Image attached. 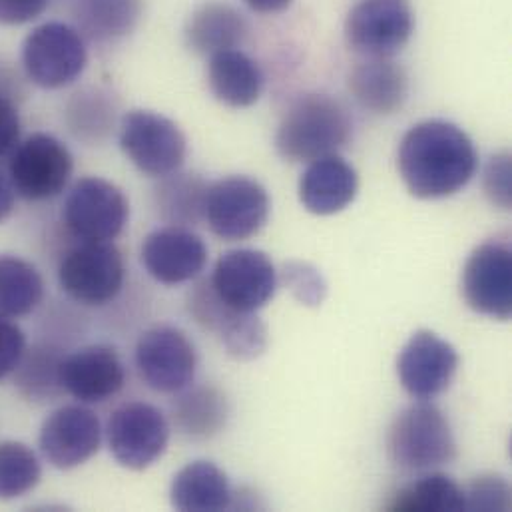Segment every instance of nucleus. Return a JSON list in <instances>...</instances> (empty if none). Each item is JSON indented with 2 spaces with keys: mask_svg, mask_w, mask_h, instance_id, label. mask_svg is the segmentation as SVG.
I'll list each match as a JSON object with an SVG mask.
<instances>
[{
  "mask_svg": "<svg viewBox=\"0 0 512 512\" xmlns=\"http://www.w3.org/2000/svg\"><path fill=\"white\" fill-rule=\"evenodd\" d=\"M283 279L289 291L305 305H321L327 293V283L323 275L309 263L289 261L283 269Z\"/></svg>",
  "mask_w": 512,
  "mask_h": 512,
  "instance_id": "nucleus-32",
  "label": "nucleus"
},
{
  "mask_svg": "<svg viewBox=\"0 0 512 512\" xmlns=\"http://www.w3.org/2000/svg\"><path fill=\"white\" fill-rule=\"evenodd\" d=\"M88 64L84 36L76 26L46 22L36 26L22 42V66L28 80L44 90L70 86Z\"/></svg>",
  "mask_w": 512,
  "mask_h": 512,
  "instance_id": "nucleus-4",
  "label": "nucleus"
},
{
  "mask_svg": "<svg viewBox=\"0 0 512 512\" xmlns=\"http://www.w3.org/2000/svg\"><path fill=\"white\" fill-rule=\"evenodd\" d=\"M257 14H279L291 6L293 0H244Z\"/></svg>",
  "mask_w": 512,
  "mask_h": 512,
  "instance_id": "nucleus-39",
  "label": "nucleus"
},
{
  "mask_svg": "<svg viewBox=\"0 0 512 512\" xmlns=\"http://www.w3.org/2000/svg\"><path fill=\"white\" fill-rule=\"evenodd\" d=\"M50 0H0V24L20 26L40 18Z\"/></svg>",
  "mask_w": 512,
  "mask_h": 512,
  "instance_id": "nucleus-36",
  "label": "nucleus"
},
{
  "mask_svg": "<svg viewBox=\"0 0 512 512\" xmlns=\"http://www.w3.org/2000/svg\"><path fill=\"white\" fill-rule=\"evenodd\" d=\"M250 34L248 18L226 2H206L194 10L186 24V42L198 52L212 56L222 50L240 48Z\"/></svg>",
  "mask_w": 512,
  "mask_h": 512,
  "instance_id": "nucleus-22",
  "label": "nucleus"
},
{
  "mask_svg": "<svg viewBox=\"0 0 512 512\" xmlns=\"http://www.w3.org/2000/svg\"><path fill=\"white\" fill-rule=\"evenodd\" d=\"M126 277L122 254L108 242H82L60 263L58 281L82 305H106L122 291Z\"/></svg>",
  "mask_w": 512,
  "mask_h": 512,
  "instance_id": "nucleus-11",
  "label": "nucleus"
},
{
  "mask_svg": "<svg viewBox=\"0 0 512 512\" xmlns=\"http://www.w3.org/2000/svg\"><path fill=\"white\" fill-rule=\"evenodd\" d=\"M102 441L98 417L78 405L54 411L40 429V451L44 459L60 471L76 469L90 461Z\"/></svg>",
  "mask_w": 512,
  "mask_h": 512,
  "instance_id": "nucleus-16",
  "label": "nucleus"
},
{
  "mask_svg": "<svg viewBox=\"0 0 512 512\" xmlns=\"http://www.w3.org/2000/svg\"><path fill=\"white\" fill-rule=\"evenodd\" d=\"M170 441V425L164 413L148 403H126L108 421V445L112 457L130 471L152 467Z\"/></svg>",
  "mask_w": 512,
  "mask_h": 512,
  "instance_id": "nucleus-10",
  "label": "nucleus"
},
{
  "mask_svg": "<svg viewBox=\"0 0 512 512\" xmlns=\"http://www.w3.org/2000/svg\"><path fill=\"white\" fill-rule=\"evenodd\" d=\"M269 212V194L252 178L230 176L208 186L204 222L212 234L226 242H240L256 236L267 224Z\"/></svg>",
  "mask_w": 512,
  "mask_h": 512,
  "instance_id": "nucleus-7",
  "label": "nucleus"
},
{
  "mask_svg": "<svg viewBox=\"0 0 512 512\" xmlns=\"http://www.w3.org/2000/svg\"><path fill=\"white\" fill-rule=\"evenodd\" d=\"M130 204L124 192L102 178L78 180L64 200L62 220L80 242H112L126 228Z\"/></svg>",
  "mask_w": 512,
  "mask_h": 512,
  "instance_id": "nucleus-8",
  "label": "nucleus"
},
{
  "mask_svg": "<svg viewBox=\"0 0 512 512\" xmlns=\"http://www.w3.org/2000/svg\"><path fill=\"white\" fill-rule=\"evenodd\" d=\"M74 160L64 142L50 134H32L10 154L8 180L16 196L44 202L60 196L70 182Z\"/></svg>",
  "mask_w": 512,
  "mask_h": 512,
  "instance_id": "nucleus-6",
  "label": "nucleus"
},
{
  "mask_svg": "<svg viewBox=\"0 0 512 512\" xmlns=\"http://www.w3.org/2000/svg\"><path fill=\"white\" fill-rule=\"evenodd\" d=\"M228 401L214 387H200L174 405V421L178 429L194 439H208L218 435L228 421Z\"/></svg>",
  "mask_w": 512,
  "mask_h": 512,
  "instance_id": "nucleus-25",
  "label": "nucleus"
},
{
  "mask_svg": "<svg viewBox=\"0 0 512 512\" xmlns=\"http://www.w3.org/2000/svg\"><path fill=\"white\" fill-rule=\"evenodd\" d=\"M351 130V116L337 98L329 94H305L281 118L275 148L287 162H313L345 148Z\"/></svg>",
  "mask_w": 512,
  "mask_h": 512,
  "instance_id": "nucleus-2",
  "label": "nucleus"
},
{
  "mask_svg": "<svg viewBox=\"0 0 512 512\" xmlns=\"http://www.w3.org/2000/svg\"><path fill=\"white\" fill-rule=\"evenodd\" d=\"M263 72L256 60L240 48L210 56L208 84L212 94L230 108H250L263 92Z\"/></svg>",
  "mask_w": 512,
  "mask_h": 512,
  "instance_id": "nucleus-21",
  "label": "nucleus"
},
{
  "mask_svg": "<svg viewBox=\"0 0 512 512\" xmlns=\"http://www.w3.org/2000/svg\"><path fill=\"white\" fill-rule=\"evenodd\" d=\"M26 339L16 323L0 315V379L16 371L24 357Z\"/></svg>",
  "mask_w": 512,
  "mask_h": 512,
  "instance_id": "nucleus-35",
  "label": "nucleus"
},
{
  "mask_svg": "<svg viewBox=\"0 0 512 512\" xmlns=\"http://www.w3.org/2000/svg\"><path fill=\"white\" fill-rule=\"evenodd\" d=\"M42 477L34 451L16 441L0 443V499L10 501L30 493Z\"/></svg>",
  "mask_w": 512,
  "mask_h": 512,
  "instance_id": "nucleus-30",
  "label": "nucleus"
},
{
  "mask_svg": "<svg viewBox=\"0 0 512 512\" xmlns=\"http://www.w3.org/2000/svg\"><path fill=\"white\" fill-rule=\"evenodd\" d=\"M66 120L70 132L88 144L102 142L116 120V102L102 88H86L68 102Z\"/></svg>",
  "mask_w": 512,
  "mask_h": 512,
  "instance_id": "nucleus-29",
  "label": "nucleus"
},
{
  "mask_svg": "<svg viewBox=\"0 0 512 512\" xmlns=\"http://www.w3.org/2000/svg\"><path fill=\"white\" fill-rule=\"evenodd\" d=\"M208 263V248L194 232L168 226L152 232L142 244V265L164 285L196 279Z\"/></svg>",
  "mask_w": 512,
  "mask_h": 512,
  "instance_id": "nucleus-18",
  "label": "nucleus"
},
{
  "mask_svg": "<svg viewBox=\"0 0 512 512\" xmlns=\"http://www.w3.org/2000/svg\"><path fill=\"white\" fill-rule=\"evenodd\" d=\"M353 98L373 114H395L409 98V76L391 58H367L349 76Z\"/></svg>",
  "mask_w": 512,
  "mask_h": 512,
  "instance_id": "nucleus-20",
  "label": "nucleus"
},
{
  "mask_svg": "<svg viewBox=\"0 0 512 512\" xmlns=\"http://www.w3.org/2000/svg\"><path fill=\"white\" fill-rule=\"evenodd\" d=\"M459 363L461 357L449 341L433 331L421 329L399 353L397 375L411 397L427 401L451 387Z\"/></svg>",
  "mask_w": 512,
  "mask_h": 512,
  "instance_id": "nucleus-15",
  "label": "nucleus"
},
{
  "mask_svg": "<svg viewBox=\"0 0 512 512\" xmlns=\"http://www.w3.org/2000/svg\"><path fill=\"white\" fill-rule=\"evenodd\" d=\"M465 491L447 475L431 473L409 483L393 497L389 511L443 512L465 511Z\"/></svg>",
  "mask_w": 512,
  "mask_h": 512,
  "instance_id": "nucleus-28",
  "label": "nucleus"
},
{
  "mask_svg": "<svg viewBox=\"0 0 512 512\" xmlns=\"http://www.w3.org/2000/svg\"><path fill=\"white\" fill-rule=\"evenodd\" d=\"M144 0H72V16L80 34L94 42H112L134 32Z\"/></svg>",
  "mask_w": 512,
  "mask_h": 512,
  "instance_id": "nucleus-24",
  "label": "nucleus"
},
{
  "mask_svg": "<svg viewBox=\"0 0 512 512\" xmlns=\"http://www.w3.org/2000/svg\"><path fill=\"white\" fill-rule=\"evenodd\" d=\"M210 287L230 309L256 313L277 291V271L269 257L259 250H232L218 259Z\"/></svg>",
  "mask_w": 512,
  "mask_h": 512,
  "instance_id": "nucleus-13",
  "label": "nucleus"
},
{
  "mask_svg": "<svg viewBox=\"0 0 512 512\" xmlns=\"http://www.w3.org/2000/svg\"><path fill=\"white\" fill-rule=\"evenodd\" d=\"M14 200H16V192L10 180L0 172V224L10 218L14 210Z\"/></svg>",
  "mask_w": 512,
  "mask_h": 512,
  "instance_id": "nucleus-38",
  "label": "nucleus"
},
{
  "mask_svg": "<svg viewBox=\"0 0 512 512\" xmlns=\"http://www.w3.org/2000/svg\"><path fill=\"white\" fill-rule=\"evenodd\" d=\"M232 497L226 473L210 461L186 465L170 489L172 507L178 511H226L232 507Z\"/></svg>",
  "mask_w": 512,
  "mask_h": 512,
  "instance_id": "nucleus-23",
  "label": "nucleus"
},
{
  "mask_svg": "<svg viewBox=\"0 0 512 512\" xmlns=\"http://www.w3.org/2000/svg\"><path fill=\"white\" fill-rule=\"evenodd\" d=\"M44 281L38 269L14 256H0V315L22 317L38 307Z\"/></svg>",
  "mask_w": 512,
  "mask_h": 512,
  "instance_id": "nucleus-26",
  "label": "nucleus"
},
{
  "mask_svg": "<svg viewBox=\"0 0 512 512\" xmlns=\"http://www.w3.org/2000/svg\"><path fill=\"white\" fill-rule=\"evenodd\" d=\"M387 455L397 469L423 473L451 465L459 449L445 413L433 403L421 401L403 409L391 423Z\"/></svg>",
  "mask_w": 512,
  "mask_h": 512,
  "instance_id": "nucleus-3",
  "label": "nucleus"
},
{
  "mask_svg": "<svg viewBox=\"0 0 512 512\" xmlns=\"http://www.w3.org/2000/svg\"><path fill=\"white\" fill-rule=\"evenodd\" d=\"M120 148L142 174L166 178L186 162L188 140L170 118L152 110H132L120 124Z\"/></svg>",
  "mask_w": 512,
  "mask_h": 512,
  "instance_id": "nucleus-5",
  "label": "nucleus"
},
{
  "mask_svg": "<svg viewBox=\"0 0 512 512\" xmlns=\"http://www.w3.org/2000/svg\"><path fill=\"white\" fill-rule=\"evenodd\" d=\"M469 511H507L511 503V487L499 475L477 477L465 493Z\"/></svg>",
  "mask_w": 512,
  "mask_h": 512,
  "instance_id": "nucleus-33",
  "label": "nucleus"
},
{
  "mask_svg": "<svg viewBox=\"0 0 512 512\" xmlns=\"http://www.w3.org/2000/svg\"><path fill=\"white\" fill-rule=\"evenodd\" d=\"M20 144V116L10 96L0 94V160Z\"/></svg>",
  "mask_w": 512,
  "mask_h": 512,
  "instance_id": "nucleus-37",
  "label": "nucleus"
},
{
  "mask_svg": "<svg viewBox=\"0 0 512 512\" xmlns=\"http://www.w3.org/2000/svg\"><path fill=\"white\" fill-rule=\"evenodd\" d=\"M415 30L409 0H357L345 18L347 46L365 58H391Z\"/></svg>",
  "mask_w": 512,
  "mask_h": 512,
  "instance_id": "nucleus-9",
  "label": "nucleus"
},
{
  "mask_svg": "<svg viewBox=\"0 0 512 512\" xmlns=\"http://www.w3.org/2000/svg\"><path fill=\"white\" fill-rule=\"evenodd\" d=\"M485 194L489 202L501 210H511L512 206V164L511 154L501 152L493 156L485 168Z\"/></svg>",
  "mask_w": 512,
  "mask_h": 512,
  "instance_id": "nucleus-34",
  "label": "nucleus"
},
{
  "mask_svg": "<svg viewBox=\"0 0 512 512\" xmlns=\"http://www.w3.org/2000/svg\"><path fill=\"white\" fill-rule=\"evenodd\" d=\"M463 297L485 317L509 321L512 315V252L507 242L481 244L465 263Z\"/></svg>",
  "mask_w": 512,
  "mask_h": 512,
  "instance_id": "nucleus-14",
  "label": "nucleus"
},
{
  "mask_svg": "<svg viewBox=\"0 0 512 512\" xmlns=\"http://www.w3.org/2000/svg\"><path fill=\"white\" fill-rule=\"evenodd\" d=\"M357 192V170L337 154L309 162L299 178V202L313 216L343 212L353 204Z\"/></svg>",
  "mask_w": 512,
  "mask_h": 512,
  "instance_id": "nucleus-19",
  "label": "nucleus"
},
{
  "mask_svg": "<svg viewBox=\"0 0 512 512\" xmlns=\"http://www.w3.org/2000/svg\"><path fill=\"white\" fill-rule=\"evenodd\" d=\"M196 349L184 331L158 325L136 345V367L144 383L158 393H180L196 375Z\"/></svg>",
  "mask_w": 512,
  "mask_h": 512,
  "instance_id": "nucleus-12",
  "label": "nucleus"
},
{
  "mask_svg": "<svg viewBox=\"0 0 512 512\" xmlns=\"http://www.w3.org/2000/svg\"><path fill=\"white\" fill-rule=\"evenodd\" d=\"M62 391L80 403H104L126 383V369L110 345H88L60 361Z\"/></svg>",
  "mask_w": 512,
  "mask_h": 512,
  "instance_id": "nucleus-17",
  "label": "nucleus"
},
{
  "mask_svg": "<svg viewBox=\"0 0 512 512\" xmlns=\"http://www.w3.org/2000/svg\"><path fill=\"white\" fill-rule=\"evenodd\" d=\"M60 361L62 357L52 349H34L30 359L22 365L18 385L20 389L34 399H52L62 391L60 385Z\"/></svg>",
  "mask_w": 512,
  "mask_h": 512,
  "instance_id": "nucleus-31",
  "label": "nucleus"
},
{
  "mask_svg": "<svg viewBox=\"0 0 512 512\" xmlns=\"http://www.w3.org/2000/svg\"><path fill=\"white\" fill-rule=\"evenodd\" d=\"M397 168L415 198L443 200L469 186L479 168V154L469 134L457 124L425 120L403 136Z\"/></svg>",
  "mask_w": 512,
  "mask_h": 512,
  "instance_id": "nucleus-1",
  "label": "nucleus"
},
{
  "mask_svg": "<svg viewBox=\"0 0 512 512\" xmlns=\"http://www.w3.org/2000/svg\"><path fill=\"white\" fill-rule=\"evenodd\" d=\"M208 184L192 174H170L156 188V208L174 226L198 224L204 220V200Z\"/></svg>",
  "mask_w": 512,
  "mask_h": 512,
  "instance_id": "nucleus-27",
  "label": "nucleus"
}]
</instances>
